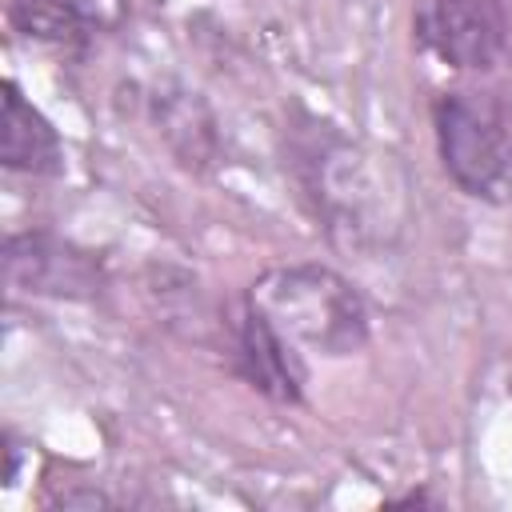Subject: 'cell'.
I'll return each mask as SVG.
<instances>
[{
  "label": "cell",
  "mask_w": 512,
  "mask_h": 512,
  "mask_svg": "<svg viewBox=\"0 0 512 512\" xmlns=\"http://www.w3.org/2000/svg\"><path fill=\"white\" fill-rule=\"evenodd\" d=\"M56 4L72 8L84 24H104V28H112V24L124 20V0H56Z\"/></svg>",
  "instance_id": "7"
},
{
  "label": "cell",
  "mask_w": 512,
  "mask_h": 512,
  "mask_svg": "<svg viewBox=\"0 0 512 512\" xmlns=\"http://www.w3.org/2000/svg\"><path fill=\"white\" fill-rule=\"evenodd\" d=\"M0 160L16 172H56L60 168V140H56L52 124L20 96L16 84H4Z\"/></svg>",
  "instance_id": "6"
},
{
  "label": "cell",
  "mask_w": 512,
  "mask_h": 512,
  "mask_svg": "<svg viewBox=\"0 0 512 512\" xmlns=\"http://www.w3.org/2000/svg\"><path fill=\"white\" fill-rule=\"evenodd\" d=\"M248 308L260 312L292 348L348 356L368 340V312L360 292L340 272L320 264L264 272L252 284Z\"/></svg>",
  "instance_id": "1"
},
{
  "label": "cell",
  "mask_w": 512,
  "mask_h": 512,
  "mask_svg": "<svg viewBox=\"0 0 512 512\" xmlns=\"http://www.w3.org/2000/svg\"><path fill=\"white\" fill-rule=\"evenodd\" d=\"M4 264H8V280L28 288V292H52V296H84L100 284V268L60 244V240H48V236H16L8 240V252H4Z\"/></svg>",
  "instance_id": "4"
},
{
  "label": "cell",
  "mask_w": 512,
  "mask_h": 512,
  "mask_svg": "<svg viewBox=\"0 0 512 512\" xmlns=\"http://www.w3.org/2000/svg\"><path fill=\"white\" fill-rule=\"evenodd\" d=\"M416 36L444 64L484 72L500 60L508 28L496 0H428L416 16Z\"/></svg>",
  "instance_id": "3"
},
{
  "label": "cell",
  "mask_w": 512,
  "mask_h": 512,
  "mask_svg": "<svg viewBox=\"0 0 512 512\" xmlns=\"http://www.w3.org/2000/svg\"><path fill=\"white\" fill-rule=\"evenodd\" d=\"M240 360H244L248 380L260 392H268L276 400H296L300 396L304 372H300L296 348L260 312H252V308H248L244 328H240Z\"/></svg>",
  "instance_id": "5"
},
{
  "label": "cell",
  "mask_w": 512,
  "mask_h": 512,
  "mask_svg": "<svg viewBox=\"0 0 512 512\" xmlns=\"http://www.w3.org/2000/svg\"><path fill=\"white\" fill-rule=\"evenodd\" d=\"M436 140L448 176L476 200L512 196V136L504 112L484 92H444L436 100Z\"/></svg>",
  "instance_id": "2"
}]
</instances>
